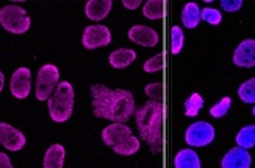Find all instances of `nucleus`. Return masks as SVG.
Segmentation results:
<instances>
[{
    "label": "nucleus",
    "mask_w": 255,
    "mask_h": 168,
    "mask_svg": "<svg viewBox=\"0 0 255 168\" xmlns=\"http://www.w3.org/2000/svg\"><path fill=\"white\" fill-rule=\"evenodd\" d=\"M166 109L160 102H149L135 111V120L139 131V137L149 145L153 154L163 151V121Z\"/></svg>",
    "instance_id": "f257e3e1"
},
{
    "label": "nucleus",
    "mask_w": 255,
    "mask_h": 168,
    "mask_svg": "<svg viewBox=\"0 0 255 168\" xmlns=\"http://www.w3.org/2000/svg\"><path fill=\"white\" fill-rule=\"evenodd\" d=\"M74 87L69 81H60L57 89L47 100L50 118L57 123L68 121L74 111Z\"/></svg>",
    "instance_id": "f03ea898"
},
{
    "label": "nucleus",
    "mask_w": 255,
    "mask_h": 168,
    "mask_svg": "<svg viewBox=\"0 0 255 168\" xmlns=\"http://www.w3.org/2000/svg\"><path fill=\"white\" fill-rule=\"evenodd\" d=\"M0 24L6 31L14 33V35H22V33L28 31L31 19L22 6L6 5L0 9Z\"/></svg>",
    "instance_id": "7ed1b4c3"
},
{
    "label": "nucleus",
    "mask_w": 255,
    "mask_h": 168,
    "mask_svg": "<svg viewBox=\"0 0 255 168\" xmlns=\"http://www.w3.org/2000/svg\"><path fill=\"white\" fill-rule=\"evenodd\" d=\"M135 98H133L131 92L126 91V89H116V91H113V105L110 120L113 123H126L135 114Z\"/></svg>",
    "instance_id": "20e7f679"
},
{
    "label": "nucleus",
    "mask_w": 255,
    "mask_h": 168,
    "mask_svg": "<svg viewBox=\"0 0 255 168\" xmlns=\"http://www.w3.org/2000/svg\"><path fill=\"white\" fill-rule=\"evenodd\" d=\"M60 83V70L57 65L53 64H46L42 65L38 76H36V98L39 102H46V100L50 98V95L53 94V91L57 89Z\"/></svg>",
    "instance_id": "39448f33"
},
{
    "label": "nucleus",
    "mask_w": 255,
    "mask_h": 168,
    "mask_svg": "<svg viewBox=\"0 0 255 168\" xmlns=\"http://www.w3.org/2000/svg\"><path fill=\"white\" fill-rule=\"evenodd\" d=\"M216 136V131L213 128L212 123L208 121H194L193 125L188 126L185 132V142L190 145V147H207L213 140Z\"/></svg>",
    "instance_id": "423d86ee"
},
{
    "label": "nucleus",
    "mask_w": 255,
    "mask_h": 168,
    "mask_svg": "<svg viewBox=\"0 0 255 168\" xmlns=\"http://www.w3.org/2000/svg\"><path fill=\"white\" fill-rule=\"evenodd\" d=\"M91 95H93V114L97 118L110 120L112 105H113V89H108L104 84H93Z\"/></svg>",
    "instance_id": "0eeeda50"
},
{
    "label": "nucleus",
    "mask_w": 255,
    "mask_h": 168,
    "mask_svg": "<svg viewBox=\"0 0 255 168\" xmlns=\"http://www.w3.org/2000/svg\"><path fill=\"white\" fill-rule=\"evenodd\" d=\"M112 42V31L105 25H88L83 31L82 44L88 50L105 47Z\"/></svg>",
    "instance_id": "6e6552de"
},
{
    "label": "nucleus",
    "mask_w": 255,
    "mask_h": 168,
    "mask_svg": "<svg viewBox=\"0 0 255 168\" xmlns=\"http://www.w3.org/2000/svg\"><path fill=\"white\" fill-rule=\"evenodd\" d=\"M9 91L13 94V97L24 100L28 97L31 91V72L27 67H19L16 72L11 75L9 81Z\"/></svg>",
    "instance_id": "1a4fd4ad"
},
{
    "label": "nucleus",
    "mask_w": 255,
    "mask_h": 168,
    "mask_svg": "<svg viewBox=\"0 0 255 168\" xmlns=\"http://www.w3.org/2000/svg\"><path fill=\"white\" fill-rule=\"evenodd\" d=\"M25 143L27 139L19 129L8 123H0V145H3L8 151H20Z\"/></svg>",
    "instance_id": "9d476101"
},
{
    "label": "nucleus",
    "mask_w": 255,
    "mask_h": 168,
    "mask_svg": "<svg viewBox=\"0 0 255 168\" xmlns=\"http://www.w3.org/2000/svg\"><path fill=\"white\" fill-rule=\"evenodd\" d=\"M127 35L131 42L138 44L141 47H155V46H158V42H160L158 33L146 25H133L128 30Z\"/></svg>",
    "instance_id": "9b49d317"
},
{
    "label": "nucleus",
    "mask_w": 255,
    "mask_h": 168,
    "mask_svg": "<svg viewBox=\"0 0 255 168\" xmlns=\"http://www.w3.org/2000/svg\"><path fill=\"white\" fill-rule=\"evenodd\" d=\"M234 64L243 69L255 67V39H245L234 52Z\"/></svg>",
    "instance_id": "f8f14e48"
},
{
    "label": "nucleus",
    "mask_w": 255,
    "mask_h": 168,
    "mask_svg": "<svg viewBox=\"0 0 255 168\" xmlns=\"http://www.w3.org/2000/svg\"><path fill=\"white\" fill-rule=\"evenodd\" d=\"M131 134V129L126 125V123H112L102 131V140L107 147H116L121 142L128 139Z\"/></svg>",
    "instance_id": "ddd939ff"
},
{
    "label": "nucleus",
    "mask_w": 255,
    "mask_h": 168,
    "mask_svg": "<svg viewBox=\"0 0 255 168\" xmlns=\"http://www.w3.org/2000/svg\"><path fill=\"white\" fill-rule=\"evenodd\" d=\"M252 158L248 150L235 147L226 153V156L221 161V168H251Z\"/></svg>",
    "instance_id": "4468645a"
},
{
    "label": "nucleus",
    "mask_w": 255,
    "mask_h": 168,
    "mask_svg": "<svg viewBox=\"0 0 255 168\" xmlns=\"http://www.w3.org/2000/svg\"><path fill=\"white\" fill-rule=\"evenodd\" d=\"M113 8L112 0H88L85 5V14L91 20H104Z\"/></svg>",
    "instance_id": "2eb2a0df"
},
{
    "label": "nucleus",
    "mask_w": 255,
    "mask_h": 168,
    "mask_svg": "<svg viewBox=\"0 0 255 168\" xmlns=\"http://www.w3.org/2000/svg\"><path fill=\"white\" fill-rule=\"evenodd\" d=\"M66 158V150L63 145L53 143L47 148L46 154H44V168H63Z\"/></svg>",
    "instance_id": "dca6fc26"
},
{
    "label": "nucleus",
    "mask_w": 255,
    "mask_h": 168,
    "mask_svg": "<svg viewBox=\"0 0 255 168\" xmlns=\"http://www.w3.org/2000/svg\"><path fill=\"white\" fill-rule=\"evenodd\" d=\"M174 168H202L201 158L191 148L180 150L174 158Z\"/></svg>",
    "instance_id": "f3484780"
},
{
    "label": "nucleus",
    "mask_w": 255,
    "mask_h": 168,
    "mask_svg": "<svg viewBox=\"0 0 255 168\" xmlns=\"http://www.w3.org/2000/svg\"><path fill=\"white\" fill-rule=\"evenodd\" d=\"M136 59V52L131 50V49H118L115 52H112L108 58V62L110 65L113 67V69H126L128 67L133 61Z\"/></svg>",
    "instance_id": "a211bd4d"
},
{
    "label": "nucleus",
    "mask_w": 255,
    "mask_h": 168,
    "mask_svg": "<svg viewBox=\"0 0 255 168\" xmlns=\"http://www.w3.org/2000/svg\"><path fill=\"white\" fill-rule=\"evenodd\" d=\"M201 22V8L197 3L190 2L183 6L182 11V24L186 28H196Z\"/></svg>",
    "instance_id": "6ab92c4d"
},
{
    "label": "nucleus",
    "mask_w": 255,
    "mask_h": 168,
    "mask_svg": "<svg viewBox=\"0 0 255 168\" xmlns=\"http://www.w3.org/2000/svg\"><path fill=\"white\" fill-rule=\"evenodd\" d=\"M142 14L146 19L150 20H160L166 16V3L163 0H147L142 5Z\"/></svg>",
    "instance_id": "aec40b11"
},
{
    "label": "nucleus",
    "mask_w": 255,
    "mask_h": 168,
    "mask_svg": "<svg viewBox=\"0 0 255 168\" xmlns=\"http://www.w3.org/2000/svg\"><path fill=\"white\" fill-rule=\"evenodd\" d=\"M141 148V142L138 137L130 136L128 139H126L124 142H121L116 147H113V151L119 156H133L136 154Z\"/></svg>",
    "instance_id": "412c9836"
},
{
    "label": "nucleus",
    "mask_w": 255,
    "mask_h": 168,
    "mask_svg": "<svg viewBox=\"0 0 255 168\" xmlns=\"http://www.w3.org/2000/svg\"><path fill=\"white\" fill-rule=\"evenodd\" d=\"M237 143L240 148L251 150L255 147V125H248L241 128L240 132L237 134Z\"/></svg>",
    "instance_id": "4be33fe9"
},
{
    "label": "nucleus",
    "mask_w": 255,
    "mask_h": 168,
    "mask_svg": "<svg viewBox=\"0 0 255 168\" xmlns=\"http://www.w3.org/2000/svg\"><path fill=\"white\" fill-rule=\"evenodd\" d=\"M204 108V98L201 94L193 92L185 102V115L186 117H196L201 109Z\"/></svg>",
    "instance_id": "5701e85b"
},
{
    "label": "nucleus",
    "mask_w": 255,
    "mask_h": 168,
    "mask_svg": "<svg viewBox=\"0 0 255 168\" xmlns=\"http://www.w3.org/2000/svg\"><path fill=\"white\" fill-rule=\"evenodd\" d=\"M238 97L243 103L255 105V78H251L238 87Z\"/></svg>",
    "instance_id": "b1692460"
},
{
    "label": "nucleus",
    "mask_w": 255,
    "mask_h": 168,
    "mask_svg": "<svg viewBox=\"0 0 255 168\" xmlns=\"http://www.w3.org/2000/svg\"><path fill=\"white\" fill-rule=\"evenodd\" d=\"M164 64H166V55H164V52H160L158 55L152 56L150 59H147L146 62H144L142 69L146 73H155V72L163 70Z\"/></svg>",
    "instance_id": "393cba45"
},
{
    "label": "nucleus",
    "mask_w": 255,
    "mask_h": 168,
    "mask_svg": "<svg viewBox=\"0 0 255 168\" xmlns=\"http://www.w3.org/2000/svg\"><path fill=\"white\" fill-rule=\"evenodd\" d=\"M183 44H185V35H183V30L180 27H172L171 30V53L172 55H179L183 49Z\"/></svg>",
    "instance_id": "a878e982"
},
{
    "label": "nucleus",
    "mask_w": 255,
    "mask_h": 168,
    "mask_svg": "<svg viewBox=\"0 0 255 168\" xmlns=\"http://www.w3.org/2000/svg\"><path fill=\"white\" fill-rule=\"evenodd\" d=\"M230 106H232V98L230 97L221 98L215 106L210 108V115L215 117V118H223L230 111Z\"/></svg>",
    "instance_id": "bb28decb"
},
{
    "label": "nucleus",
    "mask_w": 255,
    "mask_h": 168,
    "mask_svg": "<svg viewBox=\"0 0 255 168\" xmlns=\"http://www.w3.org/2000/svg\"><path fill=\"white\" fill-rule=\"evenodd\" d=\"M201 20H205L212 25H219L221 22H223V14H221L219 9L207 6L201 9Z\"/></svg>",
    "instance_id": "cd10ccee"
},
{
    "label": "nucleus",
    "mask_w": 255,
    "mask_h": 168,
    "mask_svg": "<svg viewBox=\"0 0 255 168\" xmlns=\"http://www.w3.org/2000/svg\"><path fill=\"white\" fill-rule=\"evenodd\" d=\"M144 92L146 95L152 100V102H163V92H164V86L163 83H152V84H147L144 87Z\"/></svg>",
    "instance_id": "c85d7f7f"
},
{
    "label": "nucleus",
    "mask_w": 255,
    "mask_h": 168,
    "mask_svg": "<svg viewBox=\"0 0 255 168\" xmlns=\"http://www.w3.org/2000/svg\"><path fill=\"white\" fill-rule=\"evenodd\" d=\"M243 6V0H221V8L227 13H235Z\"/></svg>",
    "instance_id": "c756f323"
},
{
    "label": "nucleus",
    "mask_w": 255,
    "mask_h": 168,
    "mask_svg": "<svg viewBox=\"0 0 255 168\" xmlns=\"http://www.w3.org/2000/svg\"><path fill=\"white\" fill-rule=\"evenodd\" d=\"M123 5L127 9H136L138 6H141V0H123Z\"/></svg>",
    "instance_id": "7c9ffc66"
},
{
    "label": "nucleus",
    "mask_w": 255,
    "mask_h": 168,
    "mask_svg": "<svg viewBox=\"0 0 255 168\" xmlns=\"http://www.w3.org/2000/svg\"><path fill=\"white\" fill-rule=\"evenodd\" d=\"M0 168H13V164L5 153H0Z\"/></svg>",
    "instance_id": "2f4dec72"
},
{
    "label": "nucleus",
    "mask_w": 255,
    "mask_h": 168,
    "mask_svg": "<svg viewBox=\"0 0 255 168\" xmlns=\"http://www.w3.org/2000/svg\"><path fill=\"white\" fill-rule=\"evenodd\" d=\"M3 87H5V75L0 70V92L3 91Z\"/></svg>",
    "instance_id": "473e14b6"
},
{
    "label": "nucleus",
    "mask_w": 255,
    "mask_h": 168,
    "mask_svg": "<svg viewBox=\"0 0 255 168\" xmlns=\"http://www.w3.org/2000/svg\"><path fill=\"white\" fill-rule=\"evenodd\" d=\"M252 114H254V117H255V106L252 108Z\"/></svg>",
    "instance_id": "72a5a7b5"
}]
</instances>
